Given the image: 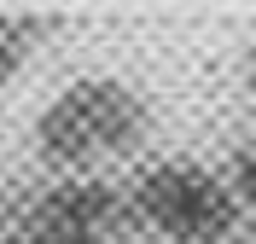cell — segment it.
Returning a JSON list of instances; mask_svg holds the SVG:
<instances>
[{
  "label": "cell",
  "instance_id": "1",
  "mask_svg": "<svg viewBox=\"0 0 256 244\" xmlns=\"http://www.w3.org/2000/svg\"><path fill=\"white\" fill-rule=\"evenodd\" d=\"M146 134V99L140 87H128L116 76H82L64 93H52V105L35 116V151L47 163L82 169L94 157L128 151Z\"/></svg>",
  "mask_w": 256,
  "mask_h": 244
},
{
  "label": "cell",
  "instance_id": "2",
  "mask_svg": "<svg viewBox=\"0 0 256 244\" xmlns=\"http://www.w3.org/2000/svg\"><path fill=\"white\" fill-rule=\"evenodd\" d=\"M128 210L175 244H216L233 227L239 198H233V180H222L204 163H158L134 180Z\"/></svg>",
  "mask_w": 256,
  "mask_h": 244
},
{
  "label": "cell",
  "instance_id": "3",
  "mask_svg": "<svg viewBox=\"0 0 256 244\" xmlns=\"http://www.w3.org/2000/svg\"><path fill=\"white\" fill-rule=\"evenodd\" d=\"M122 198L105 180H70L47 198V233H111Z\"/></svg>",
  "mask_w": 256,
  "mask_h": 244
},
{
  "label": "cell",
  "instance_id": "4",
  "mask_svg": "<svg viewBox=\"0 0 256 244\" xmlns=\"http://www.w3.org/2000/svg\"><path fill=\"white\" fill-rule=\"evenodd\" d=\"M233 198L256 210V151H244V157L233 163Z\"/></svg>",
  "mask_w": 256,
  "mask_h": 244
},
{
  "label": "cell",
  "instance_id": "5",
  "mask_svg": "<svg viewBox=\"0 0 256 244\" xmlns=\"http://www.w3.org/2000/svg\"><path fill=\"white\" fill-rule=\"evenodd\" d=\"M18 58H24V29H12V23H0V81L18 70Z\"/></svg>",
  "mask_w": 256,
  "mask_h": 244
},
{
  "label": "cell",
  "instance_id": "6",
  "mask_svg": "<svg viewBox=\"0 0 256 244\" xmlns=\"http://www.w3.org/2000/svg\"><path fill=\"white\" fill-rule=\"evenodd\" d=\"M41 244H116L111 233H47Z\"/></svg>",
  "mask_w": 256,
  "mask_h": 244
},
{
  "label": "cell",
  "instance_id": "7",
  "mask_svg": "<svg viewBox=\"0 0 256 244\" xmlns=\"http://www.w3.org/2000/svg\"><path fill=\"white\" fill-rule=\"evenodd\" d=\"M244 81H250V93H256V47H250V58H244Z\"/></svg>",
  "mask_w": 256,
  "mask_h": 244
},
{
  "label": "cell",
  "instance_id": "8",
  "mask_svg": "<svg viewBox=\"0 0 256 244\" xmlns=\"http://www.w3.org/2000/svg\"><path fill=\"white\" fill-rule=\"evenodd\" d=\"M6 244H41V239H6Z\"/></svg>",
  "mask_w": 256,
  "mask_h": 244
}]
</instances>
